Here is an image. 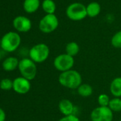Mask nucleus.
Returning <instances> with one entry per match:
<instances>
[{
    "instance_id": "4be33fe9",
    "label": "nucleus",
    "mask_w": 121,
    "mask_h": 121,
    "mask_svg": "<svg viewBox=\"0 0 121 121\" xmlns=\"http://www.w3.org/2000/svg\"><path fill=\"white\" fill-rule=\"evenodd\" d=\"M110 101H111V99H110L109 96L106 94H102L99 95V96L98 98V103L100 106H105V107L108 106Z\"/></svg>"
},
{
    "instance_id": "f3484780",
    "label": "nucleus",
    "mask_w": 121,
    "mask_h": 121,
    "mask_svg": "<svg viewBox=\"0 0 121 121\" xmlns=\"http://www.w3.org/2000/svg\"><path fill=\"white\" fill-rule=\"evenodd\" d=\"M80 51V47L76 42H70L66 46V53L71 57H75L78 54Z\"/></svg>"
},
{
    "instance_id": "f03ea898",
    "label": "nucleus",
    "mask_w": 121,
    "mask_h": 121,
    "mask_svg": "<svg viewBox=\"0 0 121 121\" xmlns=\"http://www.w3.org/2000/svg\"><path fill=\"white\" fill-rule=\"evenodd\" d=\"M21 36L19 33L10 31L6 33L1 38V48L3 50L7 52L15 51L21 44Z\"/></svg>"
},
{
    "instance_id": "9d476101",
    "label": "nucleus",
    "mask_w": 121,
    "mask_h": 121,
    "mask_svg": "<svg viewBox=\"0 0 121 121\" xmlns=\"http://www.w3.org/2000/svg\"><path fill=\"white\" fill-rule=\"evenodd\" d=\"M13 26L19 32L26 33L31 30L32 23L29 18L24 16H18L13 21Z\"/></svg>"
},
{
    "instance_id": "412c9836",
    "label": "nucleus",
    "mask_w": 121,
    "mask_h": 121,
    "mask_svg": "<svg viewBox=\"0 0 121 121\" xmlns=\"http://www.w3.org/2000/svg\"><path fill=\"white\" fill-rule=\"evenodd\" d=\"M0 89L4 91H9L13 89V81L10 79H3L0 82Z\"/></svg>"
},
{
    "instance_id": "dca6fc26",
    "label": "nucleus",
    "mask_w": 121,
    "mask_h": 121,
    "mask_svg": "<svg viewBox=\"0 0 121 121\" xmlns=\"http://www.w3.org/2000/svg\"><path fill=\"white\" fill-rule=\"evenodd\" d=\"M41 7L46 14H54L56 10V4L53 0H44Z\"/></svg>"
},
{
    "instance_id": "1a4fd4ad",
    "label": "nucleus",
    "mask_w": 121,
    "mask_h": 121,
    "mask_svg": "<svg viewBox=\"0 0 121 121\" xmlns=\"http://www.w3.org/2000/svg\"><path fill=\"white\" fill-rule=\"evenodd\" d=\"M12 89L19 94H26L31 89L30 81L23 77H17L13 81Z\"/></svg>"
},
{
    "instance_id": "b1692460",
    "label": "nucleus",
    "mask_w": 121,
    "mask_h": 121,
    "mask_svg": "<svg viewBox=\"0 0 121 121\" xmlns=\"http://www.w3.org/2000/svg\"><path fill=\"white\" fill-rule=\"evenodd\" d=\"M6 119V113L4 111L0 108V121H5Z\"/></svg>"
},
{
    "instance_id": "4468645a",
    "label": "nucleus",
    "mask_w": 121,
    "mask_h": 121,
    "mask_svg": "<svg viewBox=\"0 0 121 121\" xmlns=\"http://www.w3.org/2000/svg\"><path fill=\"white\" fill-rule=\"evenodd\" d=\"M40 6V0H24L23 8L28 13L36 12Z\"/></svg>"
},
{
    "instance_id": "39448f33",
    "label": "nucleus",
    "mask_w": 121,
    "mask_h": 121,
    "mask_svg": "<svg viewBox=\"0 0 121 121\" xmlns=\"http://www.w3.org/2000/svg\"><path fill=\"white\" fill-rule=\"evenodd\" d=\"M50 54L48 46L45 43H39L33 46L29 52V58L35 63H42L45 62Z\"/></svg>"
},
{
    "instance_id": "6ab92c4d",
    "label": "nucleus",
    "mask_w": 121,
    "mask_h": 121,
    "mask_svg": "<svg viewBox=\"0 0 121 121\" xmlns=\"http://www.w3.org/2000/svg\"><path fill=\"white\" fill-rule=\"evenodd\" d=\"M108 107L111 109L113 112H120L121 111V99L115 97L111 99Z\"/></svg>"
},
{
    "instance_id": "2eb2a0df",
    "label": "nucleus",
    "mask_w": 121,
    "mask_h": 121,
    "mask_svg": "<svg viewBox=\"0 0 121 121\" xmlns=\"http://www.w3.org/2000/svg\"><path fill=\"white\" fill-rule=\"evenodd\" d=\"M110 91L115 97H121V77L115 78L111 83Z\"/></svg>"
},
{
    "instance_id": "a878e982",
    "label": "nucleus",
    "mask_w": 121,
    "mask_h": 121,
    "mask_svg": "<svg viewBox=\"0 0 121 121\" xmlns=\"http://www.w3.org/2000/svg\"><path fill=\"white\" fill-rule=\"evenodd\" d=\"M0 46H1V38H0Z\"/></svg>"
},
{
    "instance_id": "7ed1b4c3",
    "label": "nucleus",
    "mask_w": 121,
    "mask_h": 121,
    "mask_svg": "<svg viewBox=\"0 0 121 121\" xmlns=\"http://www.w3.org/2000/svg\"><path fill=\"white\" fill-rule=\"evenodd\" d=\"M66 15L71 21H79L83 20L87 16L86 6L80 2H73L68 6Z\"/></svg>"
},
{
    "instance_id": "6e6552de",
    "label": "nucleus",
    "mask_w": 121,
    "mask_h": 121,
    "mask_svg": "<svg viewBox=\"0 0 121 121\" xmlns=\"http://www.w3.org/2000/svg\"><path fill=\"white\" fill-rule=\"evenodd\" d=\"M91 119L92 121H112L113 112L108 106H98L92 111Z\"/></svg>"
},
{
    "instance_id": "a211bd4d",
    "label": "nucleus",
    "mask_w": 121,
    "mask_h": 121,
    "mask_svg": "<svg viewBox=\"0 0 121 121\" xmlns=\"http://www.w3.org/2000/svg\"><path fill=\"white\" fill-rule=\"evenodd\" d=\"M78 94L83 97H88L93 94V88L90 84H82L77 89Z\"/></svg>"
},
{
    "instance_id": "393cba45",
    "label": "nucleus",
    "mask_w": 121,
    "mask_h": 121,
    "mask_svg": "<svg viewBox=\"0 0 121 121\" xmlns=\"http://www.w3.org/2000/svg\"><path fill=\"white\" fill-rule=\"evenodd\" d=\"M1 53L0 52V60H1Z\"/></svg>"
},
{
    "instance_id": "f8f14e48",
    "label": "nucleus",
    "mask_w": 121,
    "mask_h": 121,
    "mask_svg": "<svg viewBox=\"0 0 121 121\" xmlns=\"http://www.w3.org/2000/svg\"><path fill=\"white\" fill-rule=\"evenodd\" d=\"M19 61L16 57H9L6 58L2 63V68L6 72H12L18 68Z\"/></svg>"
},
{
    "instance_id": "5701e85b",
    "label": "nucleus",
    "mask_w": 121,
    "mask_h": 121,
    "mask_svg": "<svg viewBox=\"0 0 121 121\" xmlns=\"http://www.w3.org/2000/svg\"><path fill=\"white\" fill-rule=\"evenodd\" d=\"M58 121H80V120L76 116L72 114L70 116H65Z\"/></svg>"
},
{
    "instance_id": "ddd939ff",
    "label": "nucleus",
    "mask_w": 121,
    "mask_h": 121,
    "mask_svg": "<svg viewBox=\"0 0 121 121\" xmlns=\"http://www.w3.org/2000/svg\"><path fill=\"white\" fill-rule=\"evenodd\" d=\"M101 11V6L99 3L96 1H92L86 6L87 16L91 18H95L98 16Z\"/></svg>"
},
{
    "instance_id": "0eeeda50",
    "label": "nucleus",
    "mask_w": 121,
    "mask_h": 121,
    "mask_svg": "<svg viewBox=\"0 0 121 121\" xmlns=\"http://www.w3.org/2000/svg\"><path fill=\"white\" fill-rule=\"evenodd\" d=\"M75 63L73 57L66 53L61 54L56 56L53 60V66L58 71L63 72L72 69Z\"/></svg>"
},
{
    "instance_id": "423d86ee",
    "label": "nucleus",
    "mask_w": 121,
    "mask_h": 121,
    "mask_svg": "<svg viewBox=\"0 0 121 121\" xmlns=\"http://www.w3.org/2000/svg\"><path fill=\"white\" fill-rule=\"evenodd\" d=\"M59 25L58 17L54 14H46L39 21V30L44 33H51L56 30Z\"/></svg>"
},
{
    "instance_id": "9b49d317",
    "label": "nucleus",
    "mask_w": 121,
    "mask_h": 121,
    "mask_svg": "<svg viewBox=\"0 0 121 121\" xmlns=\"http://www.w3.org/2000/svg\"><path fill=\"white\" fill-rule=\"evenodd\" d=\"M58 109L64 116H70L73 113L74 106L70 100L62 99L58 104Z\"/></svg>"
},
{
    "instance_id": "20e7f679",
    "label": "nucleus",
    "mask_w": 121,
    "mask_h": 121,
    "mask_svg": "<svg viewBox=\"0 0 121 121\" xmlns=\"http://www.w3.org/2000/svg\"><path fill=\"white\" fill-rule=\"evenodd\" d=\"M18 69L21 77L29 81L33 80L37 73L36 63L30 58H23L19 61Z\"/></svg>"
},
{
    "instance_id": "aec40b11",
    "label": "nucleus",
    "mask_w": 121,
    "mask_h": 121,
    "mask_svg": "<svg viewBox=\"0 0 121 121\" xmlns=\"http://www.w3.org/2000/svg\"><path fill=\"white\" fill-rule=\"evenodd\" d=\"M111 45L116 48H121V30L116 32L111 38Z\"/></svg>"
},
{
    "instance_id": "f257e3e1",
    "label": "nucleus",
    "mask_w": 121,
    "mask_h": 121,
    "mask_svg": "<svg viewBox=\"0 0 121 121\" xmlns=\"http://www.w3.org/2000/svg\"><path fill=\"white\" fill-rule=\"evenodd\" d=\"M58 82L65 88L77 89L82 84V77L78 71L71 69L60 74Z\"/></svg>"
}]
</instances>
